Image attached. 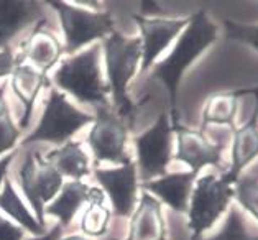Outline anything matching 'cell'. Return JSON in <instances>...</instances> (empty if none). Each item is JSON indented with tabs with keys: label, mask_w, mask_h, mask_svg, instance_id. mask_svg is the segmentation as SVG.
I'll return each instance as SVG.
<instances>
[{
	"label": "cell",
	"mask_w": 258,
	"mask_h": 240,
	"mask_svg": "<svg viewBox=\"0 0 258 240\" xmlns=\"http://www.w3.org/2000/svg\"><path fill=\"white\" fill-rule=\"evenodd\" d=\"M217 25L209 20L204 10H199L189 17V23L181 31L171 53L153 68V78L160 79L168 89L171 125L179 124L176 104H178V89L182 76L207 48L217 41Z\"/></svg>",
	"instance_id": "obj_1"
},
{
	"label": "cell",
	"mask_w": 258,
	"mask_h": 240,
	"mask_svg": "<svg viewBox=\"0 0 258 240\" xmlns=\"http://www.w3.org/2000/svg\"><path fill=\"white\" fill-rule=\"evenodd\" d=\"M53 83L81 104L94 109L109 107V84L100 71V46L92 45L71 58L62 59L53 74Z\"/></svg>",
	"instance_id": "obj_2"
},
{
	"label": "cell",
	"mask_w": 258,
	"mask_h": 240,
	"mask_svg": "<svg viewBox=\"0 0 258 240\" xmlns=\"http://www.w3.org/2000/svg\"><path fill=\"white\" fill-rule=\"evenodd\" d=\"M102 48L107 66V84L117 113L122 118L132 117L138 105L132 102L128 96V84L142 63V40L140 36L128 38L114 31L104 40Z\"/></svg>",
	"instance_id": "obj_3"
},
{
	"label": "cell",
	"mask_w": 258,
	"mask_h": 240,
	"mask_svg": "<svg viewBox=\"0 0 258 240\" xmlns=\"http://www.w3.org/2000/svg\"><path fill=\"white\" fill-rule=\"evenodd\" d=\"M92 122L94 115L81 112L73 104H69L64 92L51 89L38 125L22 142V145L28 147L38 142L64 145L76 132Z\"/></svg>",
	"instance_id": "obj_4"
},
{
	"label": "cell",
	"mask_w": 258,
	"mask_h": 240,
	"mask_svg": "<svg viewBox=\"0 0 258 240\" xmlns=\"http://www.w3.org/2000/svg\"><path fill=\"white\" fill-rule=\"evenodd\" d=\"M234 196V186L216 174L198 178L187 207V229L192 232L191 238H199L204 232L211 230L230 207Z\"/></svg>",
	"instance_id": "obj_5"
},
{
	"label": "cell",
	"mask_w": 258,
	"mask_h": 240,
	"mask_svg": "<svg viewBox=\"0 0 258 240\" xmlns=\"http://www.w3.org/2000/svg\"><path fill=\"white\" fill-rule=\"evenodd\" d=\"M48 5L58 12L59 22L64 33V49L68 54L78 53L81 48L94 40H105L115 31L114 18L109 12L86 10L68 2L49 0Z\"/></svg>",
	"instance_id": "obj_6"
},
{
	"label": "cell",
	"mask_w": 258,
	"mask_h": 240,
	"mask_svg": "<svg viewBox=\"0 0 258 240\" xmlns=\"http://www.w3.org/2000/svg\"><path fill=\"white\" fill-rule=\"evenodd\" d=\"M18 183L22 193L36 214V220L45 227V209L62 188V176L51 163L45 160L38 150L28 151L23 165L18 169Z\"/></svg>",
	"instance_id": "obj_7"
},
{
	"label": "cell",
	"mask_w": 258,
	"mask_h": 240,
	"mask_svg": "<svg viewBox=\"0 0 258 240\" xmlns=\"http://www.w3.org/2000/svg\"><path fill=\"white\" fill-rule=\"evenodd\" d=\"M135 148L137 169H140L138 176L143 183L166 174V168L173 158V125L169 113L163 112L153 127L135 137Z\"/></svg>",
	"instance_id": "obj_8"
},
{
	"label": "cell",
	"mask_w": 258,
	"mask_h": 240,
	"mask_svg": "<svg viewBox=\"0 0 258 240\" xmlns=\"http://www.w3.org/2000/svg\"><path fill=\"white\" fill-rule=\"evenodd\" d=\"M128 129L118 113L112 112L109 107H97L94 125L87 135V145L94 155V163L110 161L115 165H125L132 158L127 155Z\"/></svg>",
	"instance_id": "obj_9"
},
{
	"label": "cell",
	"mask_w": 258,
	"mask_h": 240,
	"mask_svg": "<svg viewBox=\"0 0 258 240\" xmlns=\"http://www.w3.org/2000/svg\"><path fill=\"white\" fill-rule=\"evenodd\" d=\"M94 178L109 196L114 214L118 217H130L137 206L138 169L134 161L118 168H96Z\"/></svg>",
	"instance_id": "obj_10"
},
{
	"label": "cell",
	"mask_w": 258,
	"mask_h": 240,
	"mask_svg": "<svg viewBox=\"0 0 258 240\" xmlns=\"http://www.w3.org/2000/svg\"><path fill=\"white\" fill-rule=\"evenodd\" d=\"M173 132H176L178 138V148L173 156L174 160L187 165L196 174L206 166H214L222 171L224 143H214L204 135L203 130L187 129L181 124L173 125Z\"/></svg>",
	"instance_id": "obj_11"
},
{
	"label": "cell",
	"mask_w": 258,
	"mask_h": 240,
	"mask_svg": "<svg viewBox=\"0 0 258 240\" xmlns=\"http://www.w3.org/2000/svg\"><path fill=\"white\" fill-rule=\"evenodd\" d=\"M134 20L142 33V73L152 68L155 59L189 23V18H148L143 15H134Z\"/></svg>",
	"instance_id": "obj_12"
},
{
	"label": "cell",
	"mask_w": 258,
	"mask_h": 240,
	"mask_svg": "<svg viewBox=\"0 0 258 240\" xmlns=\"http://www.w3.org/2000/svg\"><path fill=\"white\" fill-rule=\"evenodd\" d=\"M130 217L127 240H168L163 207L153 194L143 191Z\"/></svg>",
	"instance_id": "obj_13"
},
{
	"label": "cell",
	"mask_w": 258,
	"mask_h": 240,
	"mask_svg": "<svg viewBox=\"0 0 258 240\" xmlns=\"http://www.w3.org/2000/svg\"><path fill=\"white\" fill-rule=\"evenodd\" d=\"M258 158V112L248 118V122L242 127L234 129L230 148V166L222 171V178L225 183L234 186L242 176V171L253 160Z\"/></svg>",
	"instance_id": "obj_14"
},
{
	"label": "cell",
	"mask_w": 258,
	"mask_h": 240,
	"mask_svg": "<svg viewBox=\"0 0 258 240\" xmlns=\"http://www.w3.org/2000/svg\"><path fill=\"white\" fill-rule=\"evenodd\" d=\"M198 174L192 171L186 173H166L161 178L142 183L140 188L153 194L160 203H165L176 212H187L192 186Z\"/></svg>",
	"instance_id": "obj_15"
},
{
	"label": "cell",
	"mask_w": 258,
	"mask_h": 240,
	"mask_svg": "<svg viewBox=\"0 0 258 240\" xmlns=\"http://www.w3.org/2000/svg\"><path fill=\"white\" fill-rule=\"evenodd\" d=\"M45 15V9L40 2L30 0H0V48L23 31L28 25L35 23Z\"/></svg>",
	"instance_id": "obj_16"
},
{
	"label": "cell",
	"mask_w": 258,
	"mask_h": 240,
	"mask_svg": "<svg viewBox=\"0 0 258 240\" xmlns=\"http://www.w3.org/2000/svg\"><path fill=\"white\" fill-rule=\"evenodd\" d=\"M62 46L51 31L41 30L40 25L27 40L22 43V54L17 58V65H23V59L31 61L35 69L48 73L59 63Z\"/></svg>",
	"instance_id": "obj_17"
},
{
	"label": "cell",
	"mask_w": 258,
	"mask_h": 240,
	"mask_svg": "<svg viewBox=\"0 0 258 240\" xmlns=\"http://www.w3.org/2000/svg\"><path fill=\"white\" fill-rule=\"evenodd\" d=\"M48 83L46 74L35 69L28 65H17V68L12 73V89H14L15 96L23 105V115L20 118V129H27L31 118V112L38 94L43 89V86Z\"/></svg>",
	"instance_id": "obj_18"
},
{
	"label": "cell",
	"mask_w": 258,
	"mask_h": 240,
	"mask_svg": "<svg viewBox=\"0 0 258 240\" xmlns=\"http://www.w3.org/2000/svg\"><path fill=\"white\" fill-rule=\"evenodd\" d=\"M45 160L58 169L61 176L71 178V181H81L91 173L89 158L83 150V143L69 140L59 148L45 155Z\"/></svg>",
	"instance_id": "obj_19"
},
{
	"label": "cell",
	"mask_w": 258,
	"mask_h": 240,
	"mask_svg": "<svg viewBox=\"0 0 258 240\" xmlns=\"http://www.w3.org/2000/svg\"><path fill=\"white\" fill-rule=\"evenodd\" d=\"M89 188L83 181H68L62 185L59 196L51 204L46 206L45 214L53 216L59 220L62 227H68L73 222V217L76 216L79 207L87 203L89 198Z\"/></svg>",
	"instance_id": "obj_20"
},
{
	"label": "cell",
	"mask_w": 258,
	"mask_h": 240,
	"mask_svg": "<svg viewBox=\"0 0 258 240\" xmlns=\"http://www.w3.org/2000/svg\"><path fill=\"white\" fill-rule=\"evenodd\" d=\"M247 89L230 92H217L207 99L203 110V129L207 125H225L234 129V120L238 110V97L245 96Z\"/></svg>",
	"instance_id": "obj_21"
},
{
	"label": "cell",
	"mask_w": 258,
	"mask_h": 240,
	"mask_svg": "<svg viewBox=\"0 0 258 240\" xmlns=\"http://www.w3.org/2000/svg\"><path fill=\"white\" fill-rule=\"evenodd\" d=\"M0 209L7 212L12 219H15L23 229L35 233L36 237L46 233V227H43L33 214L28 211V207L23 204V201L17 194L15 188L9 178L4 181L2 191H0Z\"/></svg>",
	"instance_id": "obj_22"
},
{
	"label": "cell",
	"mask_w": 258,
	"mask_h": 240,
	"mask_svg": "<svg viewBox=\"0 0 258 240\" xmlns=\"http://www.w3.org/2000/svg\"><path fill=\"white\" fill-rule=\"evenodd\" d=\"M191 240H258V235H253L247 230L243 222V216L235 206H230V211L224 220V225L217 233L211 237H199Z\"/></svg>",
	"instance_id": "obj_23"
},
{
	"label": "cell",
	"mask_w": 258,
	"mask_h": 240,
	"mask_svg": "<svg viewBox=\"0 0 258 240\" xmlns=\"http://www.w3.org/2000/svg\"><path fill=\"white\" fill-rule=\"evenodd\" d=\"M110 216V209L104 204H89L81 219V229L89 237H102L109 227Z\"/></svg>",
	"instance_id": "obj_24"
},
{
	"label": "cell",
	"mask_w": 258,
	"mask_h": 240,
	"mask_svg": "<svg viewBox=\"0 0 258 240\" xmlns=\"http://www.w3.org/2000/svg\"><path fill=\"white\" fill-rule=\"evenodd\" d=\"M234 193L237 203L258 220V179L242 174L234 185Z\"/></svg>",
	"instance_id": "obj_25"
},
{
	"label": "cell",
	"mask_w": 258,
	"mask_h": 240,
	"mask_svg": "<svg viewBox=\"0 0 258 240\" xmlns=\"http://www.w3.org/2000/svg\"><path fill=\"white\" fill-rule=\"evenodd\" d=\"M224 28H225V36L229 40L248 45L251 49H255L258 53V25L238 23L235 20H230V18H225Z\"/></svg>",
	"instance_id": "obj_26"
},
{
	"label": "cell",
	"mask_w": 258,
	"mask_h": 240,
	"mask_svg": "<svg viewBox=\"0 0 258 240\" xmlns=\"http://www.w3.org/2000/svg\"><path fill=\"white\" fill-rule=\"evenodd\" d=\"M20 138V129L12 120V115H7L0 120V155L12 151Z\"/></svg>",
	"instance_id": "obj_27"
},
{
	"label": "cell",
	"mask_w": 258,
	"mask_h": 240,
	"mask_svg": "<svg viewBox=\"0 0 258 240\" xmlns=\"http://www.w3.org/2000/svg\"><path fill=\"white\" fill-rule=\"evenodd\" d=\"M17 68V58L14 56V49L5 46L0 49V79L12 76L14 69Z\"/></svg>",
	"instance_id": "obj_28"
},
{
	"label": "cell",
	"mask_w": 258,
	"mask_h": 240,
	"mask_svg": "<svg viewBox=\"0 0 258 240\" xmlns=\"http://www.w3.org/2000/svg\"><path fill=\"white\" fill-rule=\"evenodd\" d=\"M25 232L22 227L12 224L10 220L0 217V240H23Z\"/></svg>",
	"instance_id": "obj_29"
},
{
	"label": "cell",
	"mask_w": 258,
	"mask_h": 240,
	"mask_svg": "<svg viewBox=\"0 0 258 240\" xmlns=\"http://www.w3.org/2000/svg\"><path fill=\"white\" fill-rule=\"evenodd\" d=\"M62 229H64V227H62L61 224H56L49 232L43 233V235H38V237L27 238V240H61L62 238Z\"/></svg>",
	"instance_id": "obj_30"
},
{
	"label": "cell",
	"mask_w": 258,
	"mask_h": 240,
	"mask_svg": "<svg viewBox=\"0 0 258 240\" xmlns=\"http://www.w3.org/2000/svg\"><path fill=\"white\" fill-rule=\"evenodd\" d=\"M15 155L17 153L14 151V153H9L7 156L0 158V191H2V186H4V181H5V174H7L9 166H10V163L14 161Z\"/></svg>",
	"instance_id": "obj_31"
},
{
	"label": "cell",
	"mask_w": 258,
	"mask_h": 240,
	"mask_svg": "<svg viewBox=\"0 0 258 240\" xmlns=\"http://www.w3.org/2000/svg\"><path fill=\"white\" fill-rule=\"evenodd\" d=\"M104 191L100 188H89V198H87L89 204H104Z\"/></svg>",
	"instance_id": "obj_32"
},
{
	"label": "cell",
	"mask_w": 258,
	"mask_h": 240,
	"mask_svg": "<svg viewBox=\"0 0 258 240\" xmlns=\"http://www.w3.org/2000/svg\"><path fill=\"white\" fill-rule=\"evenodd\" d=\"M5 87L7 86H0V120L5 118L7 115H10V110H9V104H7V100H5L4 97V92H5Z\"/></svg>",
	"instance_id": "obj_33"
},
{
	"label": "cell",
	"mask_w": 258,
	"mask_h": 240,
	"mask_svg": "<svg viewBox=\"0 0 258 240\" xmlns=\"http://www.w3.org/2000/svg\"><path fill=\"white\" fill-rule=\"evenodd\" d=\"M247 94H251V96L256 97V112H258V87H253V89H247Z\"/></svg>",
	"instance_id": "obj_34"
},
{
	"label": "cell",
	"mask_w": 258,
	"mask_h": 240,
	"mask_svg": "<svg viewBox=\"0 0 258 240\" xmlns=\"http://www.w3.org/2000/svg\"><path fill=\"white\" fill-rule=\"evenodd\" d=\"M61 240H89V238H86L83 235H68V237L61 238Z\"/></svg>",
	"instance_id": "obj_35"
}]
</instances>
